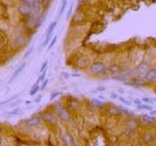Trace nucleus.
<instances>
[{
  "mask_svg": "<svg viewBox=\"0 0 156 146\" xmlns=\"http://www.w3.org/2000/svg\"><path fill=\"white\" fill-rule=\"evenodd\" d=\"M89 70H90L91 74L93 75H103L108 71V68H106L105 64L103 62V61H94L93 63L91 64L90 67H89Z\"/></svg>",
  "mask_w": 156,
  "mask_h": 146,
  "instance_id": "nucleus-1",
  "label": "nucleus"
},
{
  "mask_svg": "<svg viewBox=\"0 0 156 146\" xmlns=\"http://www.w3.org/2000/svg\"><path fill=\"white\" fill-rule=\"evenodd\" d=\"M18 12H19V14L22 17H30L31 15L33 14L31 6L27 4V3L22 2V1L20 3L18 6Z\"/></svg>",
  "mask_w": 156,
  "mask_h": 146,
  "instance_id": "nucleus-2",
  "label": "nucleus"
},
{
  "mask_svg": "<svg viewBox=\"0 0 156 146\" xmlns=\"http://www.w3.org/2000/svg\"><path fill=\"white\" fill-rule=\"evenodd\" d=\"M58 115L60 118V120H63V121H68L69 119H70V114H69L68 110L66 109V108H59V110H58Z\"/></svg>",
  "mask_w": 156,
  "mask_h": 146,
  "instance_id": "nucleus-3",
  "label": "nucleus"
},
{
  "mask_svg": "<svg viewBox=\"0 0 156 146\" xmlns=\"http://www.w3.org/2000/svg\"><path fill=\"white\" fill-rule=\"evenodd\" d=\"M25 65H27V64H25V63H22V64H21V66H19L18 68H17V69L15 70V71H14L13 75L11 76V78L9 79V81H8V82H9V83H12L13 81H15L16 79L18 78L20 75H21V73H22V71H24V69L25 68Z\"/></svg>",
  "mask_w": 156,
  "mask_h": 146,
  "instance_id": "nucleus-4",
  "label": "nucleus"
},
{
  "mask_svg": "<svg viewBox=\"0 0 156 146\" xmlns=\"http://www.w3.org/2000/svg\"><path fill=\"white\" fill-rule=\"evenodd\" d=\"M57 25H58V20H54L53 22H51L50 25H49L48 27H47V29H46L45 37L46 36H53L54 31H55V29H56Z\"/></svg>",
  "mask_w": 156,
  "mask_h": 146,
  "instance_id": "nucleus-5",
  "label": "nucleus"
},
{
  "mask_svg": "<svg viewBox=\"0 0 156 146\" xmlns=\"http://www.w3.org/2000/svg\"><path fill=\"white\" fill-rule=\"evenodd\" d=\"M45 20H46V15H45V14H39V15H37L36 20H35V22H34V27H35V28H39L40 26H41L43 23H44Z\"/></svg>",
  "mask_w": 156,
  "mask_h": 146,
  "instance_id": "nucleus-6",
  "label": "nucleus"
},
{
  "mask_svg": "<svg viewBox=\"0 0 156 146\" xmlns=\"http://www.w3.org/2000/svg\"><path fill=\"white\" fill-rule=\"evenodd\" d=\"M144 78L146 81H155L156 80V70L155 69H149L147 70L144 74Z\"/></svg>",
  "mask_w": 156,
  "mask_h": 146,
  "instance_id": "nucleus-7",
  "label": "nucleus"
},
{
  "mask_svg": "<svg viewBox=\"0 0 156 146\" xmlns=\"http://www.w3.org/2000/svg\"><path fill=\"white\" fill-rule=\"evenodd\" d=\"M40 122H41V119H40V117H38V116H32V117H30V118L27 121V126H30V127H34V126L39 125Z\"/></svg>",
  "mask_w": 156,
  "mask_h": 146,
  "instance_id": "nucleus-8",
  "label": "nucleus"
},
{
  "mask_svg": "<svg viewBox=\"0 0 156 146\" xmlns=\"http://www.w3.org/2000/svg\"><path fill=\"white\" fill-rule=\"evenodd\" d=\"M141 120H143V123H145V124H147V125H152L156 122V119L152 115H146V114L143 115Z\"/></svg>",
  "mask_w": 156,
  "mask_h": 146,
  "instance_id": "nucleus-9",
  "label": "nucleus"
},
{
  "mask_svg": "<svg viewBox=\"0 0 156 146\" xmlns=\"http://www.w3.org/2000/svg\"><path fill=\"white\" fill-rule=\"evenodd\" d=\"M63 141L65 142L66 146H73L74 145L73 138H72V136L68 133H65V135H63Z\"/></svg>",
  "mask_w": 156,
  "mask_h": 146,
  "instance_id": "nucleus-10",
  "label": "nucleus"
},
{
  "mask_svg": "<svg viewBox=\"0 0 156 146\" xmlns=\"http://www.w3.org/2000/svg\"><path fill=\"white\" fill-rule=\"evenodd\" d=\"M68 7V5H67V0H63L62 1V5H60V10H59V17L60 18L63 16V14H65V12L66 10V8Z\"/></svg>",
  "mask_w": 156,
  "mask_h": 146,
  "instance_id": "nucleus-11",
  "label": "nucleus"
},
{
  "mask_svg": "<svg viewBox=\"0 0 156 146\" xmlns=\"http://www.w3.org/2000/svg\"><path fill=\"white\" fill-rule=\"evenodd\" d=\"M108 71H109V73H111V74H117L120 71V67L117 64H111L108 68Z\"/></svg>",
  "mask_w": 156,
  "mask_h": 146,
  "instance_id": "nucleus-12",
  "label": "nucleus"
},
{
  "mask_svg": "<svg viewBox=\"0 0 156 146\" xmlns=\"http://www.w3.org/2000/svg\"><path fill=\"white\" fill-rule=\"evenodd\" d=\"M57 41H58V35L56 34V35H54L53 38L51 39V41L49 42L48 46H47V51H51V50L54 48V46L56 45Z\"/></svg>",
  "mask_w": 156,
  "mask_h": 146,
  "instance_id": "nucleus-13",
  "label": "nucleus"
},
{
  "mask_svg": "<svg viewBox=\"0 0 156 146\" xmlns=\"http://www.w3.org/2000/svg\"><path fill=\"white\" fill-rule=\"evenodd\" d=\"M147 69H148V65H147V63L146 62H141L138 67V72L141 73V74H143V73H145L147 71Z\"/></svg>",
  "mask_w": 156,
  "mask_h": 146,
  "instance_id": "nucleus-14",
  "label": "nucleus"
},
{
  "mask_svg": "<svg viewBox=\"0 0 156 146\" xmlns=\"http://www.w3.org/2000/svg\"><path fill=\"white\" fill-rule=\"evenodd\" d=\"M39 90H40V87L38 86V84L34 83L33 86H32V88H31V90L30 91V95H34L37 92H38Z\"/></svg>",
  "mask_w": 156,
  "mask_h": 146,
  "instance_id": "nucleus-15",
  "label": "nucleus"
},
{
  "mask_svg": "<svg viewBox=\"0 0 156 146\" xmlns=\"http://www.w3.org/2000/svg\"><path fill=\"white\" fill-rule=\"evenodd\" d=\"M73 6H74L73 3H70V5H69L68 7H67L68 8V11H67V14H66V17H65L66 20H68L69 18H70L72 12H73Z\"/></svg>",
  "mask_w": 156,
  "mask_h": 146,
  "instance_id": "nucleus-16",
  "label": "nucleus"
},
{
  "mask_svg": "<svg viewBox=\"0 0 156 146\" xmlns=\"http://www.w3.org/2000/svg\"><path fill=\"white\" fill-rule=\"evenodd\" d=\"M137 107H138V109H144V110H148V111L152 110V107L148 104H143L141 103L140 105H137Z\"/></svg>",
  "mask_w": 156,
  "mask_h": 146,
  "instance_id": "nucleus-17",
  "label": "nucleus"
},
{
  "mask_svg": "<svg viewBox=\"0 0 156 146\" xmlns=\"http://www.w3.org/2000/svg\"><path fill=\"white\" fill-rule=\"evenodd\" d=\"M43 118H44L45 121L52 122V121H54L55 117H54L53 115H52L51 113H46V114H44V116H43Z\"/></svg>",
  "mask_w": 156,
  "mask_h": 146,
  "instance_id": "nucleus-18",
  "label": "nucleus"
},
{
  "mask_svg": "<svg viewBox=\"0 0 156 146\" xmlns=\"http://www.w3.org/2000/svg\"><path fill=\"white\" fill-rule=\"evenodd\" d=\"M46 73H47V69L46 70H44L42 73H41V75L39 76L38 77V79H37V81L35 82L36 84H39V82H43L45 80V77H46Z\"/></svg>",
  "mask_w": 156,
  "mask_h": 146,
  "instance_id": "nucleus-19",
  "label": "nucleus"
},
{
  "mask_svg": "<svg viewBox=\"0 0 156 146\" xmlns=\"http://www.w3.org/2000/svg\"><path fill=\"white\" fill-rule=\"evenodd\" d=\"M33 50H34V46H30V48H28L27 51L25 52V55H24V58H27L30 57V55L31 54H32Z\"/></svg>",
  "mask_w": 156,
  "mask_h": 146,
  "instance_id": "nucleus-20",
  "label": "nucleus"
},
{
  "mask_svg": "<svg viewBox=\"0 0 156 146\" xmlns=\"http://www.w3.org/2000/svg\"><path fill=\"white\" fill-rule=\"evenodd\" d=\"M17 96L18 95H15V96H12V98H8V99H5V100H2V101H0V106L1 105H4V104H7V103H9L10 101H12V100H14Z\"/></svg>",
  "mask_w": 156,
  "mask_h": 146,
  "instance_id": "nucleus-21",
  "label": "nucleus"
},
{
  "mask_svg": "<svg viewBox=\"0 0 156 146\" xmlns=\"http://www.w3.org/2000/svg\"><path fill=\"white\" fill-rule=\"evenodd\" d=\"M118 98H119V100L122 102V103H124L125 105H127V106H130V105H132V103L128 100V99L124 98H122V96H118Z\"/></svg>",
  "mask_w": 156,
  "mask_h": 146,
  "instance_id": "nucleus-22",
  "label": "nucleus"
},
{
  "mask_svg": "<svg viewBox=\"0 0 156 146\" xmlns=\"http://www.w3.org/2000/svg\"><path fill=\"white\" fill-rule=\"evenodd\" d=\"M92 102H93V103H94L95 105L99 106V107L103 106V101H100V99H98V98H93V99H92Z\"/></svg>",
  "mask_w": 156,
  "mask_h": 146,
  "instance_id": "nucleus-23",
  "label": "nucleus"
},
{
  "mask_svg": "<svg viewBox=\"0 0 156 146\" xmlns=\"http://www.w3.org/2000/svg\"><path fill=\"white\" fill-rule=\"evenodd\" d=\"M53 36H54V35H53ZM53 36H46V37H45V41L42 43V46H43V47L48 46L49 42H50V41H51V39H52V38H53Z\"/></svg>",
  "mask_w": 156,
  "mask_h": 146,
  "instance_id": "nucleus-24",
  "label": "nucleus"
},
{
  "mask_svg": "<svg viewBox=\"0 0 156 146\" xmlns=\"http://www.w3.org/2000/svg\"><path fill=\"white\" fill-rule=\"evenodd\" d=\"M20 112H21V109L18 107V108H16V109L10 111V112H8V114H9V115H18Z\"/></svg>",
  "mask_w": 156,
  "mask_h": 146,
  "instance_id": "nucleus-25",
  "label": "nucleus"
},
{
  "mask_svg": "<svg viewBox=\"0 0 156 146\" xmlns=\"http://www.w3.org/2000/svg\"><path fill=\"white\" fill-rule=\"evenodd\" d=\"M48 63H49V61H48V60H45V61H44V63L42 64L41 68H40V73H42L43 71H44V70H46V69H47Z\"/></svg>",
  "mask_w": 156,
  "mask_h": 146,
  "instance_id": "nucleus-26",
  "label": "nucleus"
},
{
  "mask_svg": "<svg viewBox=\"0 0 156 146\" xmlns=\"http://www.w3.org/2000/svg\"><path fill=\"white\" fill-rule=\"evenodd\" d=\"M60 93H62L60 92H56V93H52V95H50V101L54 100V99L56 98L57 96H59V95H60Z\"/></svg>",
  "mask_w": 156,
  "mask_h": 146,
  "instance_id": "nucleus-27",
  "label": "nucleus"
},
{
  "mask_svg": "<svg viewBox=\"0 0 156 146\" xmlns=\"http://www.w3.org/2000/svg\"><path fill=\"white\" fill-rule=\"evenodd\" d=\"M141 101H143V102H145L146 104H152L153 103V99L151 98H141Z\"/></svg>",
  "mask_w": 156,
  "mask_h": 146,
  "instance_id": "nucleus-28",
  "label": "nucleus"
},
{
  "mask_svg": "<svg viewBox=\"0 0 156 146\" xmlns=\"http://www.w3.org/2000/svg\"><path fill=\"white\" fill-rule=\"evenodd\" d=\"M62 76H63V78H65V80H68V79H70V77H71L70 73L65 72V71L62 72Z\"/></svg>",
  "mask_w": 156,
  "mask_h": 146,
  "instance_id": "nucleus-29",
  "label": "nucleus"
},
{
  "mask_svg": "<svg viewBox=\"0 0 156 146\" xmlns=\"http://www.w3.org/2000/svg\"><path fill=\"white\" fill-rule=\"evenodd\" d=\"M48 83H49V80H48V79H45V81L42 82V85H41V87H40V90H44L45 88L47 87Z\"/></svg>",
  "mask_w": 156,
  "mask_h": 146,
  "instance_id": "nucleus-30",
  "label": "nucleus"
},
{
  "mask_svg": "<svg viewBox=\"0 0 156 146\" xmlns=\"http://www.w3.org/2000/svg\"><path fill=\"white\" fill-rule=\"evenodd\" d=\"M22 2H25V3H27V4H28V5H32L33 3H34V1H35V0H22Z\"/></svg>",
  "mask_w": 156,
  "mask_h": 146,
  "instance_id": "nucleus-31",
  "label": "nucleus"
},
{
  "mask_svg": "<svg viewBox=\"0 0 156 146\" xmlns=\"http://www.w3.org/2000/svg\"><path fill=\"white\" fill-rule=\"evenodd\" d=\"M141 99H140V98H135L134 99V103L136 104V105H140V104H141Z\"/></svg>",
  "mask_w": 156,
  "mask_h": 146,
  "instance_id": "nucleus-32",
  "label": "nucleus"
},
{
  "mask_svg": "<svg viewBox=\"0 0 156 146\" xmlns=\"http://www.w3.org/2000/svg\"><path fill=\"white\" fill-rule=\"evenodd\" d=\"M41 99H42V95H39L38 98H35V100H34V101H35L36 103H39V102H40V100H41Z\"/></svg>",
  "mask_w": 156,
  "mask_h": 146,
  "instance_id": "nucleus-33",
  "label": "nucleus"
},
{
  "mask_svg": "<svg viewBox=\"0 0 156 146\" xmlns=\"http://www.w3.org/2000/svg\"><path fill=\"white\" fill-rule=\"evenodd\" d=\"M71 75V77H80V76H81V75H80L79 74V73H72V74H70Z\"/></svg>",
  "mask_w": 156,
  "mask_h": 146,
  "instance_id": "nucleus-34",
  "label": "nucleus"
},
{
  "mask_svg": "<svg viewBox=\"0 0 156 146\" xmlns=\"http://www.w3.org/2000/svg\"><path fill=\"white\" fill-rule=\"evenodd\" d=\"M114 80H118V81H125V79L122 77H113Z\"/></svg>",
  "mask_w": 156,
  "mask_h": 146,
  "instance_id": "nucleus-35",
  "label": "nucleus"
},
{
  "mask_svg": "<svg viewBox=\"0 0 156 146\" xmlns=\"http://www.w3.org/2000/svg\"><path fill=\"white\" fill-rule=\"evenodd\" d=\"M110 96H111V98H118V95H115V93H111Z\"/></svg>",
  "mask_w": 156,
  "mask_h": 146,
  "instance_id": "nucleus-36",
  "label": "nucleus"
},
{
  "mask_svg": "<svg viewBox=\"0 0 156 146\" xmlns=\"http://www.w3.org/2000/svg\"><path fill=\"white\" fill-rule=\"evenodd\" d=\"M150 115H156V110H150Z\"/></svg>",
  "mask_w": 156,
  "mask_h": 146,
  "instance_id": "nucleus-37",
  "label": "nucleus"
},
{
  "mask_svg": "<svg viewBox=\"0 0 156 146\" xmlns=\"http://www.w3.org/2000/svg\"><path fill=\"white\" fill-rule=\"evenodd\" d=\"M105 87H99L98 88V91H105Z\"/></svg>",
  "mask_w": 156,
  "mask_h": 146,
  "instance_id": "nucleus-38",
  "label": "nucleus"
},
{
  "mask_svg": "<svg viewBox=\"0 0 156 146\" xmlns=\"http://www.w3.org/2000/svg\"><path fill=\"white\" fill-rule=\"evenodd\" d=\"M19 103H20V100H19V102H14V103L11 104V106H16V105H18Z\"/></svg>",
  "mask_w": 156,
  "mask_h": 146,
  "instance_id": "nucleus-39",
  "label": "nucleus"
},
{
  "mask_svg": "<svg viewBox=\"0 0 156 146\" xmlns=\"http://www.w3.org/2000/svg\"><path fill=\"white\" fill-rule=\"evenodd\" d=\"M31 103V101H30V100H27L25 101V104H30Z\"/></svg>",
  "mask_w": 156,
  "mask_h": 146,
  "instance_id": "nucleus-40",
  "label": "nucleus"
},
{
  "mask_svg": "<svg viewBox=\"0 0 156 146\" xmlns=\"http://www.w3.org/2000/svg\"><path fill=\"white\" fill-rule=\"evenodd\" d=\"M80 1H81V2H88L89 0H80Z\"/></svg>",
  "mask_w": 156,
  "mask_h": 146,
  "instance_id": "nucleus-41",
  "label": "nucleus"
},
{
  "mask_svg": "<svg viewBox=\"0 0 156 146\" xmlns=\"http://www.w3.org/2000/svg\"><path fill=\"white\" fill-rule=\"evenodd\" d=\"M1 143H2V138L0 137V145H1Z\"/></svg>",
  "mask_w": 156,
  "mask_h": 146,
  "instance_id": "nucleus-42",
  "label": "nucleus"
},
{
  "mask_svg": "<svg viewBox=\"0 0 156 146\" xmlns=\"http://www.w3.org/2000/svg\"><path fill=\"white\" fill-rule=\"evenodd\" d=\"M2 133V128H0V133Z\"/></svg>",
  "mask_w": 156,
  "mask_h": 146,
  "instance_id": "nucleus-43",
  "label": "nucleus"
}]
</instances>
